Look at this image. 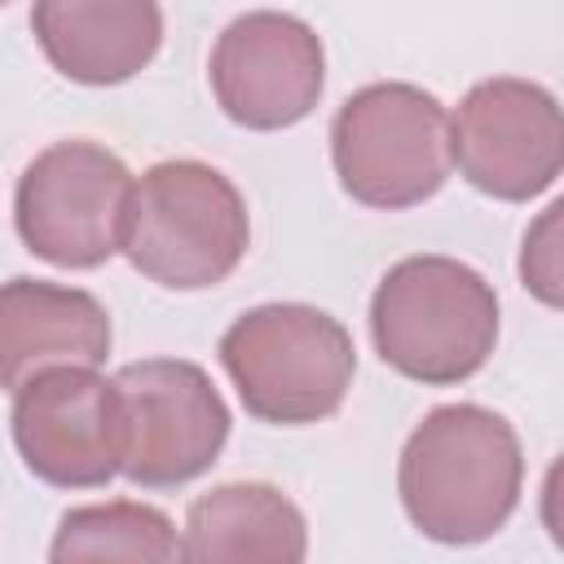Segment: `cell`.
Masks as SVG:
<instances>
[{"label": "cell", "instance_id": "cell-1", "mask_svg": "<svg viewBox=\"0 0 564 564\" xmlns=\"http://www.w3.org/2000/svg\"><path fill=\"white\" fill-rule=\"evenodd\" d=\"M524 458L511 423L485 405H436L405 441L397 489L414 529L445 546L494 538L520 502Z\"/></svg>", "mask_w": 564, "mask_h": 564}, {"label": "cell", "instance_id": "cell-5", "mask_svg": "<svg viewBox=\"0 0 564 564\" xmlns=\"http://www.w3.org/2000/svg\"><path fill=\"white\" fill-rule=\"evenodd\" d=\"M339 185L366 207H414L449 176V115L414 84H370L330 123Z\"/></svg>", "mask_w": 564, "mask_h": 564}, {"label": "cell", "instance_id": "cell-15", "mask_svg": "<svg viewBox=\"0 0 564 564\" xmlns=\"http://www.w3.org/2000/svg\"><path fill=\"white\" fill-rule=\"evenodd\" d=\"M520 278L542 304H560V203L542 212V220L524 234V256H520Z\"/></svg>", "mask_w": 564, "mask_h": 564}, {"label": "cell", "instance_id": "cell-11", "mask_svg": "<svg viewBox=\"0 0 564 564\" xmlns=\"http://www.w3.org/2000/svg\"><path fill=\"white\" fill-rule=\"evenodd\" d=\"M106 352L110 317L88 291L40 278L0 286V388L18 392L48 370H93Z\"/></svg>", "mask_w": 564, "mask_h": 564}, {"label": "cell", "instance_id": "cell-4", "mask_svg": "<svg viewBox=\"0 0 564 564\" xmlns=\"http://www.w3.org/2000/svg\"><path fill=\"white\" fill-rule=\"evenodd\" d=\"M220 366L256 419L295 427L330 419L344 405L357 352L330 313L264 304L220 335Z\"/></svg>", "mask_w": 564, "mask_h": 564}, {"label": "cell", "instance_id": "cell-2", "mask_svg": "<svg viewBox=\"0 0 564 564\" xmlns=\"http://www.w3.org/2000/svg\"><path fill=\"white\" fill-rule=\"evenodd\" d=\"M370 335L397 375L458 383L471 379L498 344V295L463 260L410 256L375 286Z\"/></svg>", "mask_w": 564, "mask_h": 564}, {"label": "cell", "instance_id": "cell-12", "mask_svg": "<svg viewBox=\"0 0 564 564\" xmlns=\"http://www.w3.org/2000/svg\"><path fill=\"white\" fill-rule=\"evenodd\" d=\"M308 529L300 507L260 480L220 485L189 502L181 564H304Z\"/></svg>", "mask_w": 564, "mask_h": 564}, {"label": "cell", "instance_id": "cell-14", "mask_svg": "<svg viewBox=\"0 0 564 564\" xmlns=\"http://www.w3.org/2000/svg\"><path fill=\"white\" fill-rule=\"evenodd\" d=\"M48 564H181V538L159 507L115 498L66 511Z\"/></svg>", "mask_w": 564, "mask_h": 564}, {"label": "cell", "instance_id": "cell-7", "mask_svg": "<svg viewBox=\"0 0 564 564\" xmlns=\"http://www.w3.org/2000/svg\"><path fill=\"white\" fill-rule=\"evenodd\" d=\"M128 441L123 476L145 489H172L203 476L229 436V410L203 366L181 357L132 361L115 375Z\"/></svg>", "mask_w": 564, "mask_h": 564}, {"label": "cell", "instance_id": "cell-8", "mask_svg": "<svg viewBox=\"0 0 564 564\" xmlns=\"http://www.w3.org/2000/svg\"><path fill=\"white\" fill-rule=\"evenodd\" d=\"M123 441L119 388L97 370H48L13 392V445L48 485H106L123 471Z\"/></svg>", "mask_w": 564, "mask_h": 564}, {"label": "cell", "instance_id": "cell-9", "mask_svg": "<svg viewBox=\"0 0 564 564\" xmlns=\"http://www.w3.org/2000/svg\"><path fill=\"white\" fill-rule=\"evenodd\" d=\"M560 159V106L542 84L507 75L485 79L449 119V163H458V172L494 198L520 203L542 194L555 185Z\"/></svg>", "mask_w": 564, "mask_h": 564}, {"label": "cell", "instance_id": "cell-3", "mask_svg": "<svg viewBox=\"0 0 564 564\" xmlns=\"http://www.w3.org/2000/svg\"><path fill=\"white\" fill-rule=\"evenodd\" d=\"M247 238V203L234 181L198 159H167L132 181L119 251L167 291H203L238 269Z\"/></svg>", "mask_w": 564, "mask_h": 564}, {"label": "cell", "instance_id": "cell-10", "mask_svg": "<svg viewBox=\"0 0 564 564\" xmlns=\"http://www.w3.org/2000/svg\"><path fill=\"white\" fill-rule=\"evenodd\" d=\"M326 79V53L308 22L273 9L234 18L212 48V93L220 110L242 128L300 123Z\"/></svg>", "mask_w": 564, "mask_h": 564}, {"label": "cell", "instance_id": "cell-6", "mask_svg": "<svg viewBox=\"0 0 564 564\" xmlns=\"http://www.w3.org/2000/svg\"><path fill=\"white\" fill-rule=\"evenodd\" d=\"M132 172L93 141H57L35 154L18 181L13 220L40 260L57 269H97L123 242Z\"/></svg>", "mask_w": 564, "mask_h": 564}, {"label": "cell", "instance_id": "cell-13", "mask_svg": "<svg viewBox=\"0 0 564 564\" xmlns=\"http://www.w3.org/2000/svg\"><path fill=\"white\" fill-rule=\"evenodd\" d=\"M44 57L75 84H123L132 79L163 40V13L154 4H88V0H40L31 9Z\"/></svg>", "mask_w": 564, "mask_h": 564}]
</instances>
